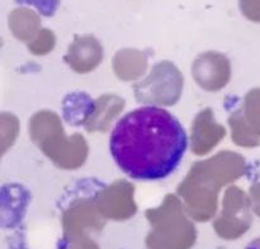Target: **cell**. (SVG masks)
Wrapping results in <instances>:
<instances>
[{
  "label": "cell",
  "mask_w": 260,
  "mask_h": 249,
  "mask_svg": "<svg viewBox=\"0 0 260 249\" xmlns=\"http://www.w3.org/2000/svg\"><path fill=\"white\" fill-rule=\"evenodd\" d=\"M245 249H260V237L251 240V242L246 245Z\"/></svg>",
  "instance_id": "obj_2"
},
{
  "label": "cell",
  "mask_w": 260,
  "mask_h": 249,
  "mask_svg": "<svg viewBox=\"0 0 260 249\" xmlns=\"http://www.w3.org/2000/svg\"><path fill=\"white\" fill-rule=\"evenodd\" d=\"M188 148L180 121L159 106H142L119 119L112 131L109 151L131 179L159 181L179 167Z\"/></svg>",
  "instance_id": "obj_1"
}]
</instances>
